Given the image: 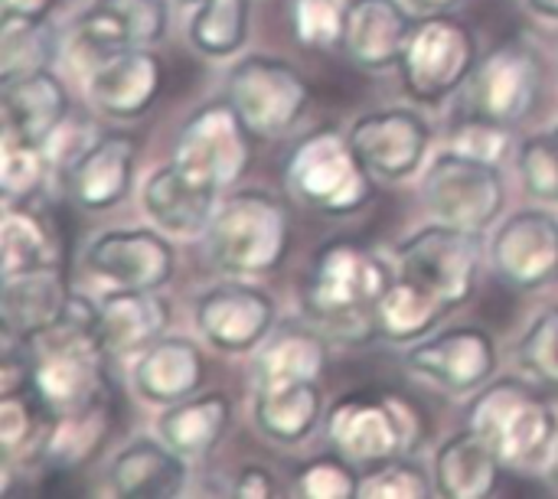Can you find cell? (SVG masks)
Returning <instances> with one entry per match:
<instances>
[{
	"mask_svg": "<svg viewBox=\"0 0 558 499\" xmlns=\"http://www.w3.org/2000/svg\"><path fill=\"white\" fill-rule=\"evenodd\" d=\"M203 350L186 337H160L134 363V389L150 405H177L203 386Z\"/></svg>",
	"mask_w": 558,
	"mask_h": 499,
	"instance_id": "603a6c76",
	"label": "cell"
},
{
	"mask_svg": "<svg viewBox=\"0 0 558 499\" xmlns=\"http://www.w3.org/2000/svg\"><path fill=\"white\" fill-rule=\"evenodd\" d=\"M320 389L317 382H284L262 386L255 392V425L265 438L278 445L304 441L320 422Z\"/></svg>",
	"mask_w": 558,
	"mask_h": 499,
	"instance_id": "f1b7e54d",
	"label": "cell"
},
{
	"mask_svg": "<svg viewBox=\"0 0 558 499\" xmlns=\"http://www.w3.org/2000/svg\"><path fill=\"white\" fill-rule=\"evenodd\" d=\"M360 484L363 477L343 454H327L301 467L294 494L304 499H360Z\"/></svg>",
	"mask_w": 558,
	"mask_h": 499,
	"instance_id": "ab89813d",
	"label": "cell"
},
{
	"mask_svg": "<svg viewBox=\"0 0 558 499\" xmlns=\"http://www.w3.org/2000/svg\"><path fill=\"white\" fill-rule=\"evenodd\" d=\"M520 180L530 196L558 203V131L533 134L520 147Z\"/></svg>",
	"mask_w": 558,
	"mask_h": 499,
	"instance_id": "60d3db41",
	"label": "cell"
},
{
	"mask_svg": "<svg viewBox=\"0 0 558 499\" xmlns=\"http://www.w3.org/2000/svg\"><path fill=\"white\" fill-rule=\"evenodd\" d=\"M173 160L222 190L252 163V131L229 101H209L183 124Z\"/></svg>",
	"mask_w": 558,
	"mask_h": 499,
	"instance_id": "8fae6325",
	"label": "cell"
},
{
	"mask_svg": "<svg viewBox=\"0 0 558 499\" xmlns=\"http://www.w3.org/2000/svg\"><path fill=\"white\" fill-rule=\"evenodd\" d=\"M327 366L324 340L314 330L291 327L281 330L258 356V389L262 386H284V382H317Z\"/></svg>",
	"mask_w": 558,
	"mask_h": 499,
	"instance_id": "d6a6232c",
	"label": "cell"
},
{
	"mask_svg": "<svg viewBox=\"0 0 558 499\" xmlns=\"http://www.w3.org/2000/svg\"><path fill=\"white\" fill-rule=\"evenodd\" d=\"M226 101L239 111L252 137H284L311 105L304 75L275 56H245L226 75Z\"/></svg>",
	"mask_w": 558,
	"mask_h": 499,
	"instance_id": "8992f818",
	"label": "cell"
},
{
	"mask_svg": "<svg viewBox=\"0 0 558 499\" xmlns=\"http://www.w3.org/2000/svg\"><path fill=\"white\" fill-rule=\"evenodd\" d=\"M108 484L121 499H170L186 487V458L163 438H141L128 445L108 471Z\"/></svg>",
	"mask_w": 558,
	"mask_h": 499,
	"instance_id": "484cf974",
	"label": "cell"
},
{
	"mask_svg": "<svg viewBox=\"0 0 558 499\" xmlns=\"http://www.w3.org/2000/svg\"><path fill=\"white\" fill-rule=\"evenodd\" d=\"M49 154L43 144L23 141L10 131H3L0 144V186L7 203H29L46 180Z\"/></svg>",
	"mask_w": 558,
	"mask_h": 499,
	"instance_id": "d590c367",
	"label": "cell"
},
{
	"mask_svg": "<svg viewBox=\"0 0 558 499\" xmlns=\"http://www.w3.org/2000/svg\"><path fill=\"white\" fill-rule=\"evenodd\" d=\"M347 137L369 173L405 180L422 167L432 131L425 118L409 108H383L356 118Z\"/></svg>",
	"mask_w": 558,
	"mask_h": 499,
	"instance_id": "9a60e30c",
	"label": "cell"
},
{
	"mask_svg": "<svg viewBox=\"0 0 558 499\" xmlns=\"http://www.w3.org/2000/svg\"><path fill=\"white\" fill-rule=\"evenodd\" d=\"M170 324V304L157 291H111L98 304V340L108 356H141Z\"/></svg>",
	"mask_w": 558,
	"mask_h": 499,
	"instance_id": "cb8c5ba5",
	"label": "cell"
},
{
	"mask_svg": "<svg viewBox=\"0 0 558 499\" xmlns=\"http://www.w3.org/2000/svg\"><path fill=\"white\" fill-rule=\"evenodd\" d=\"M350 0H291L288 20L291 33L307 49H330L343 39Z\"/></svg>",
	"mask_w": 558,
	"mask_h": 499,
	"instance_id": "8d00e7d4",
	"label": "cell"
},
{
	"mask_svg": "<svg viewBox=\"0 0 558 499\" xmlns=\"http://www.w3.org/2000/svg\"><path fill=\"white\" fill-rule=\"evenodd\" d=\"M173 248L147 229H118L98 235L85 252V268L111 291H160L173 278Z\"/></svg>",
	"mask_w": 558,
	"mask_h": 499,
	"instance_id": "5bb4252c",
	"label": "cell"
},
{
	"mask_svg": "<svg viewBox=\"0 0 558 499\" xmlns=\"http://www.w3.org/2000/svg\"><path fill=\"white\" fill-rule=\"evenodd\" d=\"M415 23L399 0H350L343 23V52L366 72H383L402 62Z\"/></svg>",
	"mask_w": 558,
	"mask_h": 499,
	"instance_id": "d6986e66",
	"label": "cell"
},
{
	"mask_svg": "<svg viewBox=\"0 0 558 499\" xmlns=\"http://www.w3.org/2000/svg\"><path fill=\"white\" fill-rule=\"evenodd\" d=\"M533 13L546 16V20H558V0H526Z\"/></svg>",
	"mask_w": 558,
	"mask_h": 499,
	"instance_id": "7dc6e473",
	"label": "cell"
},
{
	"mask_svg": "<svg viewBox=\"0 0 558 499\" xmlns=\"http://www.w3.org/2000/svg\"><path fill=\"white\" fill-rule=\"evenodd\" d=\"M543 92V62L526 42H504L487 52L464 82V111L497 124H520Z\"/></svg>",
	"mask_w": 558,
	"mask_h": 499,
	"instance_id": "9c48e42d",
	"label": "cell"
},
{
	"mask_svg": "<svg viewBox=\"0 0 558 499\" xmlns=\"http://www.w3.org/2000/svg\"><path fill=\"white\" fill-rule=\"evenodd\" d=\"M167 23V0H92L75 20V42L105 59L160 42Z\"/></svg>",
	"mask_w": 558,
	"mask_h": 499,
	"instance_id": "e0dca14e",
	"label": "cell"
},
{
	"mask_svg": "<svg viewBox=\"0 0 558 499\" xmlns=\"http://www.w3.org/2000/svg\"><path fill=\"white\" fill-rule=\"evenodd\" d=\"M468 428L500 458V464H530L549 454L558 435V412L533 386L497 379L468 412Z\"/></svg>",
	"mask_w": 558,
	"mask_h": 499,
	"instance_id": "3957f363",
	"label": "cell"
},
{
	"mask_svg": "<svg viewBox=\"0 0 558 499\" xmlns=\"http://www.w3.org/2000/svg\"><path fill=\"white\" fill-rule=\"evenodd\" d=\"M389 265L356 239L327 242L304 278L301 304L307 320L340 343H363L376 330V311L392 284Z\"/></svg>",
	"mask_w": 558,
	"mask_h": 499,
	"instance_id": "6da1fadb",
	"label": "cell"
},
{
	"mask_svg": "<svg viewBox=\"0 0 558 499\" xmlns=\"http://www.w3.org/2000/svg\"><path fill=\"white\" fill-rule=\"evenodd\" d=\"M105 428H108L105 402L92 405L85 412L52 418L46 441H43V461L52 471H72V467L85 464L105 441Z\"/></svg>",
	"mask_w": 558,
	"mask_h": 499,
	"instance_id": "836d02e7",
	"label": "cell"
},
{
	"mask_svg": "<svg viewBox=\"0 0 558 499\" xmlns=\"http://www.w3.org/2000/svg\"><path fill=\"white\" fill-rule=\"evenodd\" d=\"M160 85V59L150 49H124L98 59V65L88 75V98L101 114L134 121L157 101Z\"/></svg>",
	"mask_w": 558,
	"mask_h": 499,
	"instance_id": "ac0fdd59",
	"label": "cell"
},
{
	"mask_svg": "<svg viewBox=\"0 0 558 499\" xmlns=\"http://www.w3.org/2000/svg\"><path fill=\"white\" fill-rule=\"evenodd\" d=\"M284 183L307 209L324 216L360 212L373 199V180L350 137L333 127L307 134L288 157Z\"/></svg>",
	"mask_w": 558,
	"mask_h": 499,
	"instance_id": "277c9868",
	"label": "cell"
},
{
	"mask_svg": "<svg viewBox=\"0 0 558 499\" xmlns=\"http://www.w3.org/2000/svg\"><path fill=\"white\" fill-rule=\"evenodd\" d=\"M517 363L539 386L558 389V307L543 311L517 346Z\"/></svg>",
	"mask_w": 558,
	"mask_h": 499,
	"instance_id": "f35d334b",
	"label": "cell"
},
{
	"mask_svg": "<svg viewBox=\"0 0 558 499\" xmlns=\"http://www.w3.org/2000/svg\"><path fill=\"white\" fill-rule=\"evenodd\" d=\"M451 304H445L438 294L425 291L405 275H396L389 291L379 301L376 311V330L389 343H418L425 333H432L445 317Z\"/></svg>",
	"mask_w": 558,
	"mask_h": 499,
	"instance_id": "f546056e",
	"label": "cell"
},
{
	"mask_svg": "<svg viewBox=\"0 0 558 499\" xmlns=\"http://www.w3.org/2000/svg\"><path fill=\"white\" fill-rule=\"evenodd\" d=\"M232 422V402L222 392L190 395L177 405H170L157 428L160 438L183 458H206L229 431Z\"/></svg>",
	"mask_w": 558,
	"mask_h": 499,
	"instance_id": "4316f807",
	"label": "cell"
},
{
	"mask_svg": "<svg viewBox=\"0 0 558 499\" xmlns=\"http://www.w3.org/2000/svg\"><path fill=\"white\" fill-rule=\"evenodd\" d=\"M248 0H199L190 20V42L209 59H226L242 49L248 36Z\"/></svg>",
	"mask_w": 558,
	"mask_h": 499,
	"instance_id": "e575fe53",
	"label": "cell"
},
{
	"mask_svg": "<svg viewBox=\"0 0 558 499\" xmlns=\"http://www.w3.org/2000/svg\"><path fill=\"white\" fill-rule=\"evenodd\" d=\"M494 271L517 291H539L558 281V219L546 209L513 212L490 242Z\"/></svg>",
	"mask_w": 558,
	"mask_h": 499,
	"instance_id": "7c38bea8",
	"label": "cell"
},
{
	"mask_svg": "<svg viewBox=\"0 0 558 499\" xmlns=\"http://www.w3.org/2000/svg\"><path fill=\"white\" fill-rule=\"evenodd\" d=\"M56 265V235L43 216H36L26 203H7L0 222V271L3 278L23 275L33 268Z\"/></svg>",
	"mask_w": 558,
	"mask_h": 499,
	"instance_id": "1f68e13d",
	"label": "cell"
},
{
	"mask_svg": "<svg viewBox=\"0 0 558 499\" xmlns=\"http://www.w3.org/2000/svg\"><path fill=\"white\" fill-rule=\"evenodd\" d=\"M69 301H72L69 284L56 265L10 275V278H3V291H0L3 330L13 340L29 343L62 320Z\"/></svg>",
	"mask_w": 558,
	"mask_h": 499,
	"instance_id": "7402d4cb",
	"label": "cell"
},
{
	"mask_svg": "<svg viewBox=\"0 0 558 499\" xmlns=\"http://www.w3.org/2000/svg\"><path fill=\"white\" fill-rule=\"evenodd\" d=\"M288 212L281 199L265 190L232 193L209 219V258L232 278H255L275 271L288 255Z\"/></svg>",
	"mask_w": 558,
	"mask_h": 499,
	"instance_id": "7a4b0ae2",
	"label": "cell"
},
{
	"mask_svg": "<svg viewBox=\"0 0 558 499\" xmlns=\"http://www.w3.org/2000/svg\"><path fill=\"white\" fill-rule=\"evenodd\" d=\"M422 199L438 222L481 235L497 222L507 190L497 163L445 150L422 180Z\"/></svg>",
	"mask_w": 558,
	"mask_h": 499,
	"instance_id": "52a82bcc",
	"label": "cell"
},
{
	"mask_svg": "<svg viewBox=\"0 0 558 499\" xmlns=\"http://www.w3.org/2000/svg\"><path fill=\"white\" fill-rule=\"evenodd\" d=\"M59 52V33L46 16H23L3 10L0 23V82L43 72Z\"/></svg>",
	"mask_w": 558,
	"mask_h": 499,
	"instance_id": "4dcf8cb0",
	"label": "cell"
},
{
	"mask_svg": "<svg viewBox=\"0 0 558 499\" xmlns=\"http://www.w3.org/2000/svg\"><path fill=\"white\" fill-rule=\"evenodd\" d=\"M137 144L128 134L95 137L72 163H69V193L82 209L101 212L118 206L134 183Z\"/></svg>",
	"mask_w": 558,
	"mask_h": 499,
	"instance_id": "ffe728a7",
	"label": "cell"
},
{
	"mask_svg": "<svg viewBox=\"0 0 558 499\" xmlns=\"http://www.w3.org/2000/svg\"><path fill=\"white\" fill-rule=\"evenodd\" d=\"M422 435L418 415L409 402L386 392L343 395L327 415V438L347 461L383 464L415 448Z\"/></svg>",
	"mask_w": 558,
	"mask_h": 499,
	"instance_id": "5b68a950",
	"label": "cell"
},
{
	"mask_svg": "<svg viewBox=\"0 0 558 499\" xmlns=\"http://www.w3.org/2000/svg\"><path fill=\"white\" fill-rule=\"evenodd\" d=\"M556 474H558V464H556Z\"/></svg>",
	"mask_w": 558,
	"mask_h": 499,
	"instance_id": "681fc988",
	"label": "cell"
},
{
	"mask_svg": "<svg viewBox=\"0 0 558 499\" xmlns=\"http://www.w3.org/2000/svg\"><path fill=\"white\" fill-rule=\"evenodd\" d=\"M500 458L468 428L435 458V490L448 499H487L497 494Z\"/></svg>",
	"mask_w": 558,
	"mask_h": 499,
	"instance_id": "83f0119b",
	"label": "cell"
},
{
	"mask_svg": "<svg viewBox=\"0 0 558 499\" xmlns=\"http://www.w3.org/2000/svg\"><path fill=\"white\" fill-rule=\"evenodd\" d=\"M196 327L213 350L252 353L275 327V301L252 284H216L196 304Z\"/></svg>",
	"mask_w": 558,
	"mask_h": 499,
	"instance_id": "2e32d148",
	"label": "cell"
},
{
	"mask_svg": "<svg viewBox=\"0 0 558 499\" xmlns=\"http://www.w3.org/2000/svg\"><path fill=\"white\" fill-rule=\"evenodd\" d=\"M481 268V239L477 232L458 226H428L402 242L399 275L412 278L425 291L438 294L445 304L458 307L471 297Z\"/></svg>",
	"mask_w": 558,
	"mask_h": 499,
	"instance_id": "30bf717a",
	"label": "cell"
},
{
	"mask_svg": "<svg viewBox=\"0 0 558 499\" xmlns=\"http://www.w3.org/2000/svg\"><path fill=\"white\" fill-rule=\"evenodd\" d=\"M275 494H278L275 477H271V471H265V467H245V471L235 477V497L271 499Z\"/></svg>",
	"mask_w": 558,
	"mask_h": 499,
	"instance_id": "ee69618b",
	"label": "cell"
},
{
	"mask_svg": "<svg viewBox=\"0 0 558 499\" xmlns=\"http://www.w3.org/2000/svg\"><path fill=\"white\" fill-rule=\"evenodd\" d=\"M216 193H219L216 183H209L206 177H199L173 160L170 167L157 170L147 180L141 203H144V212L163 232L193 235L209 226V219L216 212Z\"/></svg>",
	"mask_w": 558,
	"mask_h": 499,
	"instance_id": "44dd1931",
	"label": "cell"
},
{
	"mask_svg": "<svg viewBox=\"0 0 558 499\" xmlns=\"http://www.w3.org/2000/svg\"><path fill=\"white\" fill-rule=\"evenodd\" d=\"M418 13H425V16H435V13H448V10H454L461 0H409Z\"/></svg>",
	"mask_w": 558,
	"mask_h": 499,
	"instance_id": "bcb514c9",
	"label": "cell"
},
{
	"mask_svg": "<svg viewBox=\"0 0 558 499\" xmlns=\"http://www.w3.org/2000/svg\"><path fill=\"white\" fill-rule=\"evenodd\" d=\"M0 105H3V131L43 147L69 118V95L49 69L3 82Z\"/></svg>",
	"mask_w": 558,
	"mask_h": 499,
	"instance_id": "d4e9b609",
	"label": "cell"
},
{
	"mask_svg": "<svg viewBox=\"0 0 558 499\" xmlns=\"http://www.w3.org/2000/svg\"><path fill=\"white\" fill-rule=\"evenodd\" d=\"M180 3H199V0H180Z\"/></svg>",
	"mask_w": 558,
	"mask_h": 499,
	"instance_id": "c3c4849f",
	"label": "cell"
},
{
	"mask_svg": "<svg viewBox=\"0 0 558 499\" xmlns=\"http://www.w3.org/2000/svg\"><path fill=\"white\" fill-rule=\"evenodd\" d=\"M432 497L428 477L422 467L409 461H383L373 464V471L360 484V499H425Z\"/></svg>",
	"mask_w": 558,
	"mask_h": 499,
	"instance_id": "b9f144b4",
	"label": "cell"
},
{
	"mask_svg": "<svg viewBox=\"0 0 558 499\" xmlns=\"http://www.w3.org/2000/svg\"><path fill=\"white\" fill-rule=\"evenodd\" d=\"M56 0H3V10L23 13V16H46Z\"/></svg>",
	"mask_w": 558,
	"mask_h": 499,
	"instance_id": "f6af8a7d",
	"label": "cell"
},
{
	"mask_svg": "<svg viewBox=\"0 0 558 499\" xmlns=\"http://www.w3.org/2000/svg\"><path fill=\"white\" fill-rule=\"evenodd\" d=\"M36 409H43V402L33 395V389L10 392L0 399V448L7 458H16L23 451L43 454V441L49 428H39Z\"/></svg>",
	"mask_w": 558,
	"mask_h": 499,
	"instance_id": "74e56055",
	"label": "cell"
},
{
	"mask_svg": "<svg viewBox=\"0 0 558 499\" xmlns=\"http://www.w3.org/2000/svg\"><path fill=\"white\" fill-rule=\"evenodd\" d=\"M405 366L451 395H468L494 379L497 346L481 327H454L432 340H418L409 350Z\"/></svg>",
	"mask_w": 558,
	"mask_h": 499,
	"instance_id": "4fadbf2b",
	"label": "cell"
},
{
	"mask_svg": "<svg viewBox=\"0 0 558 499\" xmlns=\"http://www.w3.org/2000/svg\"><path fill=\"white\" fill-rule=\"evenodd\" d=\"M477 62L474 33L461 20L435 13L415 23L399 69L405 92L415 101H441L464 88Z\"/></svg>",
	"mask_w": 558,
	"mask_h": 499,
	"instance_id": "ba28073f",
	"label": "cell"
},
{
	"mask_svg": "<svg viewBox=\"0 0 558 499\" xmlns=\"http://www.w3.org/2000/svg\"><path fill=\"white\" fill-rule=\"evenodd\" d=\"M507 131H510L507 124H497L490 118L464 111V118H458L448 131V141H451L448 150H458V154H468V157H477L487 163H500L510 147Z\"/></svg>",
	"mask_w": 558,
	"mask_h": 499,
	"instance_id": "7bdbcfd3",
	"label": "cell"
}]
</instances>
